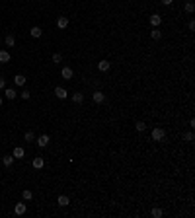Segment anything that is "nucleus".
<instances>
[{
  "instance_id": "1",
  "label": "nucleus",
  "mask_w": 195,
  "mask_h": 218,
  "mask_svg": "<svg viewBox=\"0 0 195 218\" xmlns=\"http://www.w3.org/2000/svg\"><path fill=\"white\" fill-rule=\"evenodd\" d=\"M164 136H166V130H164V129H160V127L152 129V140H154V142H162Z\"/></svg>"
},
{
  "instance_id": "2",
  "label": "nucleus",
  "mask_w": 195,
  "mask_h": 218,
  "mask_svg": "<svg viewBox=\"0 0 195 218\" xmlns=\"http://www.w3.org/2000/svg\"><path fill=\"white\" fill-rule=\"evenodd\" d=\"M35 142H37L39 148H45V146H49V142H51V136H49V134H41V136L35 139Z\"/></svg>"
},
{
  "instance_id": "3",
  "label": "nucleus",
  "mask_w": 195,
  "mask_h": 218,
  "mask_svg": "<svg viewBox=\"0 0 195 218\" xmlns=\"http://www.w3.org/2000/svg\"><path fill=\"white\" fill-rule=\"evenodd\" d=\"M57 27H59V30H67L68 27V18L67 16H59L57 18Z\"/></svg>"
},
{
  "instance_id": "4",
  "label": "nucleus",
  "mask_w": 195,
  "mask_h": 218,
  "mask_svg": "<svg viewBox=\"0 0 195 218\" xmlns=\"http://www.w3.org/2000/svg\"><path fill=\"white\" fill-rule=\"evenodd\" d=\"M160 24H162V16H160V14H152V16H150V25H152V27H160Z\"/></svg>"
},
{
  "instance_id": "5",
  "label": "nucleus",
  "mask_w": 195,
  "mask_h": 218,
  "mask_svg": "<svg viewBox=\"0 0 195 218\" xmlns=\"http://www.w3.org/2000/svg\"><path fill=\"white\" fill-rule=\"evenodd\" d=\"M92 99L96 101V103H104V101H105V93L100 92V90H96V92H94V96H92Z\"/></svg>"
},
{
  "instance_id": "6",
  "label": "nucleus",
  "mask_w": 195,
  "mask_h": 218,
  "mask_svg": "<svg viewBox=\"0 0 195 218\" xmlns=\"http://www.w3.org/2000/svg\"><path fill=\"white\" fill-rule=\"evenodd\" d=\"M55 96L59 98V99H67L68 98V92L64 90V88H61V86H57V88H55Z\"/></svg>"
},
{
  "instance_id": "7",
  "label": "nucleus",
  "mask_w": 195,
  "mask_h": 218,
  "mask_svg": "<svg viewBox=\"0 0 195 218\" xmlns=\"http://www.w3.org/2000/svg\"><path fill=\"white\" fill-rule=\"evenodd\" d=\"M26 210H27V205L26 202H18L16 207H14V212H16L18 216H21V214H26Z\"/></svg>"
},
{
  "instance_id": "8",
  "label": "nucleus",
  "mask_w": 195,
  "mask_h": 218,
  "mask_svg": "<svg viewBox=\"0 0 195 218\" xmlns=\"http://www.w3.org/2000/svg\"><path fill=\"white\" fill-rule=\"evenodd\" d=\"M109 68H111V62H109V61H105V59H104V61H100V62H98V70H100V72H107Z\"/></svg>"
},
{
  "instance_id": "9",
  "label": "nucleus",
  "mask_w": 195,
  "mask_h": 218,
  "mask_svg": "<svg viewBox=\"0 0 195 218\" xmlns=\"http://www.w3.org/2000/svg\"><path fill=\"white\" fill-rule=\"evenodd\" d=\"M4 98L6 99H16L18 98V92L14 88H4Z\"/></svg>"
},
{
  "instance_id": "10",
  "label": "nucleus",
  "mask_w": 195,
  "mask_h": 218,
  "mask_svg": "<svg viewBox=\"0 0 195 218\" xmlns=\"http://www.w3.org/2000/svg\"><path fill=\"white\" fill-rule=\"evenodd\" d=\"M61 76H63L64 80H70L72 76H74V72H72V68H70V66H63V70H61Z\"/></svg>"
},
{
  "instance_id": "11",
  "label": "nucleus",
  "mask_w": 195,
  "mask_h": 218,
  "mask_svg": "<svg viewBox=\"0 0 195 218\" xmlns=\"http://www.w3.org/2000/svg\"><path fill=\"white\" fill-rule=\"evenodd\" d=\"M12 156L16 158V160H21V158L26 156V150L21 148V146H16V148H14V152H12Z\"/></svg>"
},
{
  "instance_id": "12",
  "label": "nucleus",
  "mask_w": 195,
  "mask_h": 218,
  "mask_svg": "<svg viewBox=\"0 0 195 218\" xmlns=\"http://www.w3.org/2000/svg\"><path fill=\"white\" fill-rule=\"evenodd\" d=\"M31 166H33V168H35V170H41V168H43V166H45V160H43L41 156H37V158H33V162H31Z\"/></svg>"
},
{
  "instance_id": "13",
  "label": "nucleus",
  "mask_w": 195,
  "mask_h": 218,
  "mask_svg": "<svg viewBox=\"0 0 195 218\" xmlns=\"http://www.w3.org/2000/svg\"><path fill=\"white\" fill-rule=\"evenodd\" d=\"M57 202H59V207H68V205H70V199L67 197V195H59Z\"/></svg>"
},
{
  "instance_id": "14",
  "label": "nucleus",
  "mask_w": 195,
  "mask_h": 218,
  "mask_svg": "<svg viewBox=\"0 0 195 218\" xmlns=\"http://www.w3.org/2000/svg\"><path fill=\"white\" fill-rule=\"evenodd\" d=\"M30 33H31V37H35V39H37V37H41V35H43V30H41L39 25H33L31 30H30Z\"/></svg>"
},
{
  "instance_id": "15",
  "label": "nucleus",
  "mask_w": 195,
  "mask_h": 218,
  "mask_svg": "<svg viewBox=\"0 0 195 218\" xmlns=\"http://www.w3.org/2000/svg\"><path fill=\"white\" fill-rule=\"evenodd\" d=\"M0 62H10V53L6 49H0Z\"/></svg>"
},
{
  "instance_id": "16",
  "label": "nucleus",
  "mask_w": 195,
  "mask_h": 218,
  "mask_svg": "<svg viewBox=\"0 0 195 218\" xmlns=\"http://www.w3.org/2000/svg\"><path fill=\"white\" fill-rule=\"evenodd\" d=\"M14 84L16 86H26V76L24 74H16L14 76Z\"/></svg>"
},
{
  "instance_id": "17",
  "label": "nucleus",
  "mask_w": 195,
  "mask_h": 218,
  "mask_svg": "<svg viewBox=\"0 0 195 218\" xmlns=\"http://www.w3.org/2000/svg\"><path fill=\"white\" fill-rule=\"evenodd\" d=\"M14 160H16V158H14L12 154H10V156H2V164L6 166V168H10V166L14 164Z\"/></svg>"
},
{
  "instance_id": "18",
  "label": "nucleus",
  "mask_w": 195,
  "mask_h": 218,
  "mask_svg": "<svg viewBox=\"0 0 195 218\" xmlns=\"http://www.w3.org/2000/svg\"><path fill=\"white\" fill-rule=\"evenodd\" d=\"M4 43H6V47H14V45H16V37H14V35H6Z\"/></svg>"
},
{
  "instance_id": "19",
  "label": "nucleus",
  "mask_w": 195,
  "mask_h": 218,
  "mask_svg": "<svg viewBox=\"0 0 195 218\" xmlns=\"http://www.w3.org/2000/svg\"><path fill=\"white\" fill-rule=\"evenodd\" d=\"M150 37H152L154 41H158V39H162V31L158 30V27H154L152 31H150Z\"/></svg>"
},
{
  "instance_id": "20",
  "label": "nucleus",
  "mask_w": 195,
  "mask_h": 218,
  "mask_svg": "<svg viewBox=\"0 0 195 218\" xmlns=\"http://www.w3.org/2000/svg\"><path fill=\"white\" fill-rule=\"evenodd\" d=\"M72 101H74V103H82V101H84V93H80V92L72 93Z\"/></svg>"
},
{
  "instance_id": "21",
  "label": "nucleus",
  "mask_w": 195,
  "mask_h": 218,
  "mask_svg": "<svg viewBox=\"0 0 195 218\" xmlns=\"http://www.w3.org/2000/svg\"><path fill=\"white\" fill-rule=\"evenodd\" d=\"M24 139H26L27 142H35V139H37V136H35V133H33V130H27V133L24 134Z\"/></svg>"
},
{
  "instance_id": "22",
  "label": "nucleus",
  "mask_w": 195,
  "mask_h": 218,
  "mask_svg": "<svg viewBox=\"0 0 195 218\" xmlns=\"http://www.w3.org/2000/svg\"><path fill=\"white\" fill-rule=\"evenodd\" d=\"M183 8H185V12H187V14H193V12H195V4L189 0V2H185V6H183Z\"/></svg>"
},
{
  "instance_id": "23",
  "label": "nucleus",
  "mask_w": 195,
  "mask_h": 218,
  "mask_svg": "<svg viewBox=\"0 0 195 218\" xmlns=\"http://www.w3.org/2000/svg\"><path fill=\"white\" fill-rule=\"evenodd\" d=\"M21 197H24V201H31L33 199V193L30 191V189H26V191L21 193Z\"/></svg>"
},
{
  "instance_id": "24",
  "label": "nucleus",
  "mask_w": 195,
  "mask_h": 218,
  "mask_svg": "<svg viewBox=\"0 0 195 218\" xmlns=\"http://www.w3.org/2000/svg\"><path fill=\"white\" fill-rule=\"evenodd\" d=\"M135 127H137V130H139V133H144V130H146V123H144V121H139Z\"/></svg>"
},
{
  "instance_id": "25",
  "label": "nucleus",
  "mask_w": 195,
  "mask_h": 218,
  "mask_svg": "<svg viewBox=\"0 0 195 218\" xmlns=\"http://www.w3.org/2000/svg\"><path fill=\"white\" fill-rule=\"evenodd\" d=\"M150 214H152L154 218H160V216H162V208H156V207H154L152 210H150Z\"/></svg>"
},
{
  "instance_id": "26",
  "label": "nucleus",
  "mask_w": 195,
  "mask_h": 218,
  "mask_svg": "<svg viewBox=\"0 0 195 218\" xmlns=\"http://www.w3.org/2000/svg\"><path fill=\"white\" fill-rule=\"evenodd\" d=\"M193 139H195V136H193V133H191V130L183 134V140H187V142H193Z\"/></svg>"
},
{
  "instance_id": "27",
  "label": "nucleus",
  "mask_w": 195,
  "mask_h": 218,
  "mask_svg": "<svg viewBox=\"0 0 195 218\" xmlns=\"http://www.w3.org/2000/svg\"><path fill=\"white\" fill-rule=\"evenodd\" d=\"M20 98L27 101V99H30V98H31V93H30V92H27V90H24V92H21V93H20Z\"/></svg>"
},
{
  "instance_id": "28",
  "label": "nucleus",
  "mask_w": 195,
  "mask_h": 218,
  "mask_svg": "<svg viewBox=\"0 0 195 218\" xmlns=\"http://www.w3.org/2000/svg\"><path fill=\"white\" fill-rule=\"evenodd\" d=\"M61 61H63V57H61V53H55V55H53V62H55V64H59Z\"/></svg>"
},
{
  "instance_id": "29",
  "label": "nucleus",
  "mask_w": 195,
  "mask_h": 218,
  "mask_svg": "<svg viewBox=\"0 0 195 218\" xmlns=\"http://www.w3.org/2000/svg\"><path fill=\"white\" fill-rule=\"evenodd\" d=\"M4 88H6V78L0 76V90H4Z\"/></svg>"
},
{
  "instance_id": "30",
  "label": "nucleus",
  "mask_w": 195,
  "mask_h": 218,
  "mask_svg": "<svg viewBox=\"0 0 195 218\" xmlns=\"http://www.w3.org/2000/svg\"><path fill=\"white\" fill-rule=\"evenodd\" d=\"M160 2H162L164 6H170V4H174V0H160Z\"/></svg>"
},
{
  "instance_id": "31",
  "label": "nucleus",
  "mask_w": 195,
  "mask_h": 218,
  "mask_svg": "<svg viewBox=\"0 0 195 218\" xmlns=\"http://www.w3.org/2000/svg\"><path fill=\"white\" fill-rule=\"evenodd\" d=\"M187 27H189V30H191V31H193V30H195V21H193V20H191V21H189V24H187Z\"/></svg>"
},
{
  "instance_id": "32",
  "label": "nucleus",
  "mask_w": 195,
  "mask_h": 218,
  "mask_svg": "<svg viewBox=\"0 0 195 218\" xmlns=\"http://www.w3.org/2000/svg\"><path fill=\"white\" fill-rule=\"evenodd\" d=\"M2 101H4V99H2V98H0V107H2Z\"/></svg>"
},
{
  "instance_id": "33",
  "label": "nucleus",
  "mask_w": 195,
  "mask_h": 218,
  "mask_svg": "<svg viewBox=\"0 0 195 218\" xmlns=\"http://www.w3.org/2000/svg\"><path fill=\"white\" fill-rule=\"evenodd\" d=\"M0 43H2V39H0Z\"/></svg>"
}]
</instances>
